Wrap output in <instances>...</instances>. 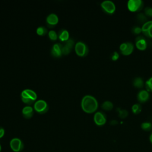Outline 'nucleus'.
I'll use <instances>...</instances> for the list:
<instances>
[{"label":"nucleus","instance_id":"nucleus-17","mask_svg":"<svg viewBox=\"0 0 152 152\" xmlns=\"http://www.w3.org/2000/svg\"><path fill=\"white\" fill-rule=\"evenodd\" d=\"M133 85L137 88H142L144 86V81L140 77H135L133 80Z\"/></svg>","mask_w":152,"mask_h":152},{"label":"nucleus","instance_id":"nucleus-9","mask_svg":"<svg viewBox=\"0 0 152 152\" xmlns=\"http://www.w3.org/2000/svg\"><path fill=\"white\" fill-rule=\"evenodd\" d=\"M75 40L72 37H69L68 40L62 44V54L67 55L71 52L73 47L75 46Z\"/></svg>","mask_w":152,"mask_h":152},{"label":"nucleus","instance_id":"nucleus-32","mask_svg":"<svg viewBox=\"0 0 152 152\" xmlns=\"http://www.w3.org/2000/svg\"><path fill=\"white\" fill-rule=\"evenodd\" d=\"M150 142L152 143V134L150 135Z\"/></svg>","mask_w":152,"mask_h":152},{"label":"nucleus","instance_id":"nucleus-16","mask_svg":"<svg viewBox=\"0 0 152 152\" xmlns=\"http://www.w3.org/2000/svg\"><path fill=\"white\" fill-rule=\"evenodd\" d=\"M135 45L137 48L140 50H144L147 48L146 40L141 36L137 37Z\"/></svg>","mask_w":152,"mask_h":152},{"label":"nucleus","instance_id":"nucleus-28","mask_svg":"<svg viewBox=\"0 0 152 152\" xmlns=\"http://www.w3.org/2000/svg\"><path fill=\"white\" fill-rule=\"evenodd\" d=\"M133 30V32L135 33V34H139L140 33L141 31H142V29L141 27H140L139 26H135L132 29Z\"/></svg>","mask_w":152,"mask_h":152},{"label":"nucleus","instance_id":"nucleus-8","mask_svg":"<svg viewBox=\"0 0 152 152\" xmlns=\"http://www.w3.org/2000/svg\"><path fill=\"white\" fill-rule=\"evenodd\" d=\"M102 9L108 14H112L116 9L114 2L110 0H105L102 2L100 4Z\"/></svg>","mask_w":152,"mask_h":152},{"label":"nucleus","instance_id":"nucleus-4","mask_svg":"<svg viewBox=\"0 0 152 152\" xmlns=\"http://www.w3.org/2000/svg\"><path fill=\"white\" fill-rule=\"evenodd\" d=\"M34 109L40 114L46 113L49 109V105L48 103L43 99H39L36 100L34 103Z\"/></svg>","mask_w":152,"mask_h":152},{"label":"nucleus","instance_id":"nucleus-7","mask_svg":"<svg viewBox=\"0 0 152 152\" xmlns=\"http://www.w3.org/2000/svg\"><path fill=\"white\" fill-rule=\"evenodd\" d=\"M119 49L122 54L125 55H128L133 52L134 45L131 42L122 43L119 46Z\"/></svg>","mask_w":152,"mask_h":152},{"label":"nucleus","instance_id":"nucleus-21","mask_svg":"<svg viewBox=\"0 0 152 152\" xmlns=\"http://www.w3.org/2000/svg\"><path fill=\"white\" fill-rule=\"evenodd\" d=\"M141 105L139 103H135L132 106V110L135 114H138L141 111Z\"/></svg>","mask_w":152,"mask_h":152},{"label":"nucleus","instance_id":"nucleus-1","mask_svg":"<svg viewBox=\"0 0 152 152\" xmlns=\"http://www.w3.org/2000/svg\"><path fill=\"white\" fill-rule=\"evenodd\" d=\"M81 106L84 111L87 113H93L98 107V102L93 96L86 94L81 99Z\"/></svg>","mask_w":152,"mask_h":152},{"label":"nucleus","instance_id":"nucleus-19","mask_svg":"<svg viewBox=\"0 0 152 152\" xmlns=\"http://www.w3.org/2000/svg\"><path fill=\"white\" fill-rule=\"evenodd\" d=\"M36 33L39 35L43 36V35H45L48 33V30L45 26H40L36 28Z\"/></svg>","mask_w":152,"mask_h":152},{"label":"nucleus","instance_id":"nucleus-13","mask_svg":"<svg viewBox=\"0 0 152 152\" xmlns=\"http://www.w3.org/2000/svg\"><path fill=\"white\" fill-rule=\"evenodd\" d=\"M21 112L23 116L25 118L29 119L33 116L34 114V109L31 105H26L23 107Z\"/></svg>","mask_w":152,"mask_h":152},{"label":"nucleus","instance_id":"nucleus-15","mask_svg":"<svg viewBox=\"0 0 152 152\" xmlns=\"http://www.w3.org/2000/svg\"><path fill=\"white\" fill-rule=\"evenodd\" d=\"M58 38L62 42H65L69 39V31L65 28H61L58 33Z\"/></svg>","mask_w":152,"mask_h":152},{"label":"nucleus","instance_id":"nucleus-26","mask_svg":"<svg viewBox=\"0 0 152 152\" xmlns=\"http://www.w3.org/2000/svg\"><path fill=\"white\" fill-rule=\"evenodd\" d=\"M144 13L147 17H152V7H147L144 9Z\"/></svg>","mask_w":152,"mask_h":152},{"label":"nucleus","instance_id":"nucleus-33","mask_svg":"<svg viewBox=\"0 0 152 152\" xmlns=\"http://www.w3.org/2000/svg\"><path fill=\"white\" fill-rule=\"evenodd\" d=\"M1 144H0V152H1Z\"/></svg>","mask_w":152,"mask_h":152},{"label":"nucleus","instance_id":"nucleus-10","mask_svg":"<svg viewBox=\"0 0 152 152\" xmlns=\"http://www.w3.org/2000/svg\"><path fill=\"white\" fill-rule=\"evenodd\" d=\"M50 54L54 58H59L62 54V44L61 43H54L50 49Z\"/></svg>","mask_w":152,"mask_h":152},{"label":"nucleus","instance_id":"nucleus-27","mask_svg":"<svg viewBox=\"0 0 152 152\" xmlns=\"http://www.w3.org/2000/svg\"><path fill=\"white\" fill-rule=\"evenodd\" d=\"M137 17H138V20H140L141 22H144L146 21V19H147V17L143 13L138 14L137 15Z\"/></svg>","mask_w":152,"mask_h":152},{"label":"nucleus","instance_id":"nucleus-3","mask_svg":"<svg viewBox=\"0 0 152 152\" xmlns=\"http://www.w3.org/2000/svg\"><path fill=\"white\" fill-rule=\"evenodd\" d=\"M76 53L80 56H85L88 53V48L87 44L83 41H78L74 46Z\"/></svg>","mask_w":152,"mask_h":152},{"label":"nucleus","instance_id":"nucleus-11","mask_svg":"<svg viewBox=\"0 0 152 152\" xmlns=\"http://www.w3.org/2000/svg\"><path fill=\"white\" fill-rule=\"evenodd\" d=\"M94 121L97 125L101 126L104 125L106 122L105 113L102 111H97L94 115Z\"/></svg>","mask_w":152,"mask_h":152},{"label":"nucleus","instance_id":"nucleus-20","mask_svg":"<svg viewBox=\"0 0 152 152\" xmlns=\"http://www.w3.org/2000/svg\"><path fill=\"white\" fill-rule=\"evenodd\" d=\"M48 36L52 40H55L58 38V33L54 30H50L48 31Z\"/></svg>","mask_w":152,"mask_h":152},{"label":"nucleus","instance_id":"nucleus-5","mask_svg":"<svg viewBox=\"0 0 152 152\" xmlns=\"http://www.w3.org/2000/svg\"><path fill=\"white\" fill-rule=\"evenodd\" d=\"M10 146L14 152H20L24 148V144L22 140L18 138H13L10 142Z\"/></svg>","mask_w":152,"mask_h":152},{"label":"nucleus","instance_id":"nucleus-30","mask_svg":"<svg viewBox=\"0 0 152 152\" xmlns=\"http://www.w3.org/2000/svg\"><path fill=\"white\" fill-rule=\"evenodd\" d=\"M144 34L149 37H152V24L150 26V27L148 29L147 31Z\"/></svg>","mask_w":152,"mask_h":152},{"label":"nucleus","instance_id":"nucleus-18","mask_svg":"<svg viewBox=\"0 0 152 152\" xmlns=\"http://www.w3.org/2000/svg\"><path fill=\"white\" fill-rule=\"evenodd\" d=\"M102 107L106 110H110L113 107V103L109 100H106L102 104Z\"/></svg>","mask_w":152,"mask_h":152},{"label":"nucleus","instance_id":"nucleus-12","mask_svg":"<svg viewBox=\"0 0 152 152\" xmlns=\"http://www.w3.org/2000/svg\"><path fill=\"white\" fill-rule=\"evenodd\" d=\"M59 21L58 16L55 13H50L48 14L46 18V22L47 23V25L49 27H52L55 26Z\"/></svg>","mask_w":152,"mask_h":152},{"label":"nucleus","instance_id":"nucleus-24","mask_svg":"<svg viewBox=\"0 0 152 152\" xmlns=\"http://www.w3.org/2000/svg\"><path fill=\"white\" fill-rule=\"evenodd\" d=\"M145 86L147 91H152V77L145 81Z\"/></svg>","mask_w":152,"mask_h":152},{"label":"nucleus","instance_id":"nucleus-22","mask_svg":"<svg viewBox=\"0 0 152 152\" xmlns=\"http://www.w3.org/2000/svg\"><path fill=\"white\" fill-rule=\"evenodd\" d=\"M151 24H152V21L151 20L147 21L145 22L143 24V25H142V26L141 27V29H142V31L144 33V34H145L147 31L148 29L149 28V27H150V26Z\"/></svg>","mask_w":152,"mask_h":152},{"label":"nucleus","instance_id":"nucleus-23","mask_svg":"<svg viewBox=\"0 0 152 152\" xmlns=\"http://www.w3.org/2000/svg\"><path fill=\"white\" fill-rule=\"evenodd\" d=\"M141 128L145 131H150L152 128V124L149 122H145L141 124Z\"/></svg>","mask_w":152,"mask_h":152},{"label":"nucleus","instance_id":"nucleus-2","mask_svg":"<svg viewBox=\"0 0 152 152\" xmlns=\"http://www.w3.org/2000/svg\"><path fill=\"white\" fill-rule=\"evenodd\" d=\"M21 98L24 103L27 104V105H30L36 102V100L37 99V94L32 89L26 88L21 91Z\"/></svg>","mask_w":152,"mask_h":152},{"label":"nucleus","instance_id":"nucleus-25","mask_svg":"<svg viewBox=\"0 0 152 152\" xmlns=\"http://www.w3.org/2000/svg\"><path fill=\"white\" fill-rule=\"evenodd\" d=\"M128 114V111L126 109H122L119 110V116L121 118H125Z\"/></svg>","mask_w":152,"mask_h":152},{"label":"nucleus","instance_id":"nucleus-29","mask_svg":"<svg viewBox=\"0 0 152 152\" xmlns=\"http://www.w3.org/2000/svg\"><path fill=\"white\" fill-rule=\"evenodd\" d=\"M119 53L117 52H113L112 53V55H111V59H112V60H114V61H115V60H116V59H118V58H119Z\"/></svg>","mask_w":152,"mask_h":152},{"label":"nucleus","instance_id":"nucleus-6","mask_svg":"<svg viewBox=\"0 0 152 152\" xmlns=\"http://www.w3.org/2000/svg\"><path fill=\"white\" fill-rule=\"evenodd\" d=\"M127 7L131 11H140L143 7V1L141 0H129L127 2Z\"/></svg>","mask_w":152,"mask_h":152},{"label":"nucleus","instance_id":"nucleus-14","mask_svg":"<svg viewBox=\"0 0 152 152\" xmlns=\"http://www.w3.org/2000/svg\"><path fill=\"white\" fill-rule=\"evenodd\" d=\"M149 93L146 90H141L137 94V99L140 102H145L149 99Z\"/></svg>","mask_w":152,"mask_h":152},{"label":"nucleus","instance_id":"nucleus-31","mask_svg":"<svg viewBox=\"0 0 152 152\" xmlns=\"http://www.w3.org/2000/svg\"><path fill=\"white\" fill-rule=\"evenodd\" d=\"M5 134V129L3 127L0 126V139L4 137Z\"/></svg>","mask_w":152,"mask_h":152}]
</instances>
